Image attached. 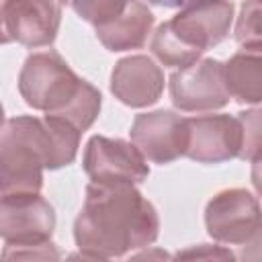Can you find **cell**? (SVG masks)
Instances as JSON below:
<instances>
[{"label":"cell","instance_id":"6da1fadb","mask_svg":"<svg viewBox=\"0 0 262 262\" xmlns=\"http://www.w3.org/2000/svg\"><path fill=\"white\" fill-rule=\"evenodd\" d=\"M160 235L156 207L129 182H88L84 205L74 221L82 252L121 258L151 246Z\"/></svg>","mask_w":262,"mask_h":262},{"label":"cell","instance_id":"7a4b0ae2","mask_svg":"<svg viewBox=\"0 0 262 262\" xmlns=\"http://www.w3.org/2000/svg\"><path fill=\"white\" fill-rule=\"evenodd\" d=\"M82 133L55 117L18 115L0 129V194L39 192L43 170L76 160Z\"/></svg>","mask_w":262,"mask_h":262},{"label":"cell","instance_id":"3957f363","mask_svg":"<svg viewBox=\"0 0 262 262\" xmlns=\"http://www.w3.org/2000/svg\"><path fill=\"white\" fill-rule=\"evenodd\" d=\"M18 92L31 108L61 119L80 133L92 127L102 106L100 90L80 78L55 49L37 51L25 59Z\"/></svg>","mask_w":262,"mask_h":262},{"label":"cell","instance_id":"277c9868","mask_svg":"<svg viewBox=\"0 0 262 262\" xmlns=\"http://www.w3.org/2000/svg\"><path fill=\"white\" fill-rule=\"evenodd\" d=\"M207 233L221 244L248 246L260 239V203L246 188H225L205 207Z\"/></svg>","mask_w":262,"mask_h":262},{"label":"cell","instance_id":"5b68a950","mask_svg":"<svg viewBox=\"0 0 262 262\" xmlns=\"http://www.w3.org/2000/svg\"><path fill=\"white\" fill-rule=\"evenodd\" d=\"M168 88L172 104L184 113L217 111L229 102L223 80V61L213 57L176 70L168 80Z\"/></svg>","mask_w":262,"mask_h":262},{"label":"cell","instance_id":"8992f818","mask_svg":"<svg viewBox=\"0 0 262 262\" xmlns=\"http://www.w3.org/2000/svg\"><path fill=\"white\" fill-rule=\"evenodd\" d=\"M84 172L90 182L141 184L149 176V166L131 141L121 137L92 135L84 147Z\"/></svg>","mask_w":262,"mask_h":262},{"label":"cell","instance_id":"52a82bcc","mask_svg":"<svg viewBox=\"0 0 262 262\" xmlns=\"http://www.w3.org/2000/svg\"><path fill=\"white\" fill-rule=\"evenodd\" d=\"M186 151L184 156L199 164H223L242 156L244 127L239 117L201 115L186 119Z\"/></svg>","mask_w":262,"mask_h":262},{"label":"cell","instance_id":"ba28073f","mask_svg":"<svg viewBox=\"0 0 262 262\" xmlns=\"http://www.w3.org/2000/svg\"><path fill=\"white\" fill-rule=\"evenodd\" d=\"M129 135L145 162L164 166L182 158L186 151V119L168 108L137 115Z\"/></svg>","mask_w":262,"mask_h":262},{"label":"cell","instance_id":"9c48e42d","mask_svg":"<svg viewBox=\"0 0 262 262\" xmlns=\"http://www.w3.org/2000/svg\"><path fill=\"white\" fill-rule=\"evenodd\" d=\"M55 229V211L39 192L0 196V237L6 244L49 242Z\"/></svg>","mask_w":262,"mask_h":262},{"label":"cell","instance_id":"30bf717a","mask_svg":"<svg viewBox=\"0 0 262 262\" xmlns=\"http://www.w3.org/2000/svg\"><path fill=\"white\" fill-rule=\"evenodd\" d=\"M233 8V2H180V10L166 23L180 43L203 53L229 35Z\"/></svg>","mask_w":262,"mask_h":262},{"label":"cell","instance_id":"8fae6325","mask_svg":"<svg viewBox=\"0 0 262 262\" xmlns=\"http://www.w3.org/2000/svg\"><path fill=\"white\" fill-rule=\"evenodd\" d=\"M4 29L10 41L25 47H45L57 37L61 4L45 0H8L0 4Z\"/></svg>","mask_w":262,"mask_h":262},{"label":"cell","instance_id":"7c38bea8","mask_svg":"<svg viewBox=\"0 0 262 262\" xmlns=\"http://www.w3.org/2000/svg\"><path fill=\"white\" fill-rule=\"evenodd\" d=\"M111 92L131 108L151 106L164 92V72L149 55H127L111 72Z\"/></svg>","mask_w":262,"mask_h":262},{"label":"cell","instance_id":"4fadbf2b","mask_svg":"<svg viewBox=\"0 0 262 262\" xmlns=\"http://www.w3.org/2000/svg\"><path fill=\"white\" fill-rule=\"evenodd\" d=\"M154 27V12L143 2H121L119 8L100 20L96 29L98 41L108 51H129L145 45Z\"/></svg>","mask_w":262,"mask_h":262},{"label":"cell","instance_id":"5bb4252c","mask_svg":"<svg viewBox=\"0 0 262 262\" xmlns=\"http://www.w3.org/2000/svg\"><path fill=\"white\" fill-rule=\"evenodd\" d=\"M223 80L229 98L239 104L262 100V55L260 49H239L223 63Z\"/></svg>","mask_w":262,"mask_h":262},{"label":"cell","instance_id":"9a60e30c","mask_svg":"<svg viewBox=\"0 0 262 262\" xmlns=\"http://www.w3.org/2000/svg\"><path fill=\"white\" fill-rule=\"evenodd\" d=\"M149 49L160 59V63H164L166 68H178V70L199 61L201 55H203V53L186 47L184 43H180L174 37V33L170 31L168 23H162L156 29V33L151 37V43H149Z\"/></svg>","mask_w":262,"mask_h":262},{"label":"cell","instance_id":"2e32d148","mask_svg":"<svg viewBox=\"0 0 262 262\" xmlns=\"http://www.w3.org/2000/svg\"><path fill=\"white\" fill-rule=\"evenodd\" d=\"M0 262H61V252L51 239L6 244L0 252Z\"/></svg>","mask_w":262,"mask_h":262},{"label":"cell","instance_id":"e0dca14e","mask_svg":"<svg viewBox=\"0 0 262 262\" xmlns=\"http://www.w3.org/2000/svg\"><path fill=\"white\" fill-rule=\"evenodd\" d=\"M260 2H244L235 25V41L242 49H260Z\"/></svg>","mask_w":262,"mask_h":262},{"label":"cell","instance_id":"ac0fdd59","mask_svg":"<svg viewBox=\"0 0 262 262\" xmlns=\"http://www.w3.org/2000/svg\"><path fill=\"white\" fill-rule=\"evenodd\" d=\"M172 262H235V252L217 244H199L178 250Z\"/></svg>","mask_w":262,"mask_h":262},{"label":"cell","instance_id":"d6986e66","mask_svg":"<svg viewBox=\"0 0 262 262\" xmlns=\"http://www.w3.org/2000/svg\"><path fill=\"white\" fill-rule=\"evenodd\" d=\"M242 127H244V149H242V160H252L254 164L258 162L260 156V111H244L237 113Z\"/></svg>","mask_w":262,"mask_h":262},{"label":"cell","instance_id":"ffe728a7","mask_svg":"<svg viewBox=\"0 0 262 262\" xmlns=\"http://www.w3.org/2000/svg\"><path fill=\"white\" fill-rule=\"evenodd\" d=\"M125 262H172V256L162 248H141Z\"/></svg>","mask_w":262,"mask_h":262},{"label":"cell","instance_id":"44dd1931","mask_svg":"<svg viewBox=\"0 0 262 262\" xmlns=\"http://www.w3.org/2000/svg\"><path fill=\"white\" fill-rule=\"evenodd\" d=\"M66 262H113L111 258H102V256H96V254H88V252H72Z\"/></svg>","mask_w":262,"mask_h":262},{"label":"cell","instance_id":"7402d4cb","mask_svg":"<svg viewBox=\"0 0 262 262\" xmlns=\"http://www.w3.org/2000/svg\"><path fill=\"white\" fill-rule=\"evenodd\" d=\"M10 39H8V33H6V29H4V20H2V12H0V45H4V43H8Z\"/></svg>","mask_w":262,"mask_h":262},{"label":"cell","instance_id":"603a6c76","mask_svg":"<svg viewBox=\"0 0 262 262\" xmlns=\"http://www.w3.org/2000/svg\"><path fill=\"white\" fill-rule=\"evenodd\" d=\"M2 125H4V106L0 102V129H2Z\"/></svg>","mask_w":262,"mask_h":262}]
</instances>
